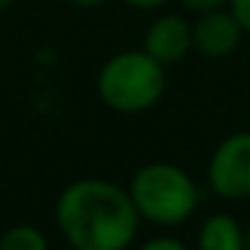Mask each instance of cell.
Wrapping results in <instances>:
<instances>
[{
	"instance_id": "3",
	"label": "cell",
	"mask_w": 250,
	"mask_h": 250,
	"mask_svg": "<svg viewBox=\"0 0 250 250\" xmlns=\"http://www.w3.org/2000/svg\"><path fill=\"white\" fill-rule=\"evenodd\" d=\"M97 97L121 116H137L159 105L167 92V67L146 49H126L103 62L97 70Z\"/></svg>"
},
{
	"instance_id": "6",
	"label": "cell",
	"mask_w": 250,
	"mask_h": 250,
	"mask_svg": "<svg viewBox=\"0 0 250 250\" xmlns=\"http://www.w3.org/2000/svg\"><path fill=\"white\" fill-rule=\"evenodd\" d=\"M191 27H194V51L207 60H223V57L234 54L245 38L242 27L229 11V6L196 14V22H191Z\"/></svg>"
},
{
	"instance_id": "14",
	"label": "cell",
	"mask_w": 250,
	"mask_h": 250,
	"mask_svg": "<svg viewBox=\"0 0 250 250\" xmlns=\"http://www.w3.org/2000/svg\"><path fill=\"white\" fill-rule=\"evenodd\" d=\"M245 250H250V223H248V229H245Z\"/></svg>"
},
{
	"instance_id": "7",
	"label": "cell",
	"mask_w": 250,
	"mask_h": 250,
	"mask_svg": "<svg viewBox=\"0 0 250 250\" xmlns=\"http://www.w3.org/2000/svg\"><path fill=\"white\" fill-rule=\"evenodd\" d=\"M194 250H245V226L231 212H210L196 229Z\"/></svg>"
},
{
	"instance_id": "5",
	"label": "cell",
	"mask_w": 250,
	"mask_h": 250,
	"mask_svg": "<svg viewBox=\"0 0 250 250\" xmlns=\"http://www.w3.org/2000/svg\"><path fill=\"white\" fill-rule=\"evenodd\" d=\"M143 49L164 67L178 65L194 51V27L183 14H162L148 24Z\"/></svg>"
},
{
	"instance_id": "13",
	"label": "cell",
	"mask_w": 250,
	"mask_h": 250,
	"mask_svg": "<svg viewBox=\"0 0 250 250\" xmlns=\"http://www.w3.org/2000/svg\"><path fill=\"white\" fill-rule=\"evenodd\" d=\"M70 3H76L78 8H100L105 0H70Z\"/></svg>"
},
{
	"instance_id": "4",
	"label": "cell",
	"mask_w": 250,
	"mask_h": 250,
	"mask_svg": "<svg viewBox=\"0 0 250 250\" xmlns=\"http://www.w3.org/2000/svg\"><path fill=\"white\" fill-rule=\"evenodd\" d=\"M207 186L223 202L250 199V132L226 135L207 159Z\"/></svg>"
},
{
	"instance_id": "1",
	"label": "cell",
	"mask_w": 250,
	"mask_h": 250,
	"mask_svg": "<svg viewBox=\"0 0 250 250\" xmlns=\"http://www.w3.org/2000/svg\"><path fill=\"white\" fill-rule=\"evenodd\" d=\"M54 221L70 250H129L143 218L126 188L103 178H81L57 196Z\"/></svg>"
},
{
	"instance_id": "9",
	"label": "cell",
	"mask_w": 250,
	"mask_h": 250,
	"mask_svg": "<svg viewBox=\"0 0 250 250\" xmlns=\"http://www.w3.org/2000/svg\"><path fill=\"white\" fill-rule=\"evenodd\" d=\"M137 250H191V248L183 242V239L162 234V237H151V239H146V242H140Z\"/></svg>"
},
{
	"instance_id": "2",
	"label": "cell",
	"mask_w": 250,
	"mask_h": 250,
	"mask_svg": "<svg viewBox=\"0 0 250 250\" xmlns=\"http://www.w3.org/2000/svg\"><path fill=\"white\" fill-rule=\"evenodd\" d=\"M135 210L151 226L172 229L183 226L196 215L202 205V191L188 169L172 162H148L132 175L129 186Z\"/></svg>"
},
{
	"instance_id": "11",
	"label": "cell",
	"mask_w": 250,
	"mask_h": 250,
	"mask_svg": "<svg viewBox=\"0 0 250 250\" xmlns=\"http://www.w3.org/2000/svg\"><path fill=\"white\" fill-rule=\"evenodd\" d=\"M180 6L191 14H207V11H215V8H226L229 0H178Z\"/></svg>"
},
{
	"instance_id": "12",
	"label": "cell",
	"mask_w": 250,
	"mask_h": 250,
	"mask_svg": "<svg viewBox=\"0 0 250 250\" xmlns=\"http://www.w3.org/2000/svg\"><path fill=\"white\" fill-rule=\"evenodd\" d=\"M121 3L135 8V11H159L162 6H167L169 0H121Z\"/></svg>"
},
{
	"instance_id": "15",
	"label": "cell",
	"mask_w": 250,
	"mask_h": 250,
	"mask_svg": "<svg viewBox=\"0 0 250 250\" xmlns=\"http://www.w3.org/2000/svg\"><path fill=\"white\" fill-rule=\"evenodd\" d=\"M8 6H14V0H0V11H6Z\"/></svg>"
},
{
	"instance_id": "10",
	"label": "cell",
	"mask_w": 250,
	"mask_h": 250,
	"mask_svg": "<svg viewBox=\"0 0 250 250\" xmlns=\"http://www.w3.org/2000/svg\"><path fill=\"white\" fill-rule=\"evenodd\" d=\"M229 11H231L234 19L239 22L242 33L250 38V0H229Z\"/></svg>"
},
{
	"instance_id": "8",
	"label": "cell",
	"mask_w": 250,
	"mask_h": 250,
	"mask_svg": "<svg viewBox=\"0 0 250 250\" xmlns=\"http://www.w3.org/2000/svg\"><path fill=\"white\" fill-rule=\"evenodd\" d=\"M0 250H49V239L33 223H17L0 237Z\"/></svg>"
}]
</instances>
